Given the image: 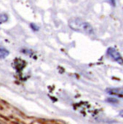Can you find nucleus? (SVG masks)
I'll return each mask as SVG.
<instances>
[{
    "mask_svg": "<svg viewBox=\"0 0 123 124\" xmlns=\"http://www.w3.org/2000/svg\"><path fill=\"white\" fill-rule=\"evenodd\" d=\"M69 27L76 31L82 32L88 35H92L94 34V30L92 26L80 18H73L69 21Z\"/></svg>",
    "mask_w": 123,
    "mask_h": 124,
    "instance_id": "1",
    "label": "nucleus"
},
{
    "mask_svg": "<svg viewBox=\"0 0 123 124\" xmlns=\"http://www.w3.org/2000/svg\"><path fill=\"white\" fill-rule=\"evenodd\" d=\"M107 55L120 65H123V58L116 48L112 47H109L107 50Z\"/></svg>",
    "mask_w": 123,
    "mask_h": 124,
    "instance_id": "2",
    "label": "nucleus"
},
{
    "mask_svg": "<svg viewBox=\"0 0 123 124\" xmlns=\"http://www.w3.org/2000/svg\"><path fill=\"white\" fill-rule=\"evenodd\" d=\"M107 93L110 95H115V96H121L123 94V88H108L106 89Z\"/></svg>",
    "mask_w": 123,
    "mask_h": 124,
    "instance_id": "3",
    "label": "nucleus"
},
{
    "mask_svg": "<svg viewBox=\"0 0 123 124\" xmlns=\"http://www.w3.org/2000/svg\"><path fill=\"white\" fill-rule=\"evenodd\" d=\"M10 54V51L7 50L6 48L0 46V58L1 59H5Z\"/></svg>",
    "mask_w": 123,
    "mask_h": 124,
    "instance_id": "4",
    "label": "nucleus"
},
{
    "mask_svg": "<svg viewBox=\"0 0 123 124\" xmlns=\"http://www.w3.org/2000/svg\"><path fill=\"white\" fill-rule=\"evenodd\" d=\"M8 20V16L5 13L0 14V23H5Z\"/></svg>",
    "mask_w": 123,
    "mask_h": 124,
    "instance_id": "5",
    "label": "nucleus"
},
{
    "mask_svg": "<svg viewBox=\"0 0 123 124\" xmlns=\"http://www.w3.org/2000/svg\"><path fill=\"white\" fill-rule=\"evenodd\" d=\"M30 27L31 28V29H32L34 31H38L39 30V27L37 25H36L35 23H31L30 24Z\"/></svg>",
    "mask_w": 123,
    "mask_h": 124,
    "instance_id": "6",
    "label": "nucleus"
},
{
    "mask_svg": "<svg viewBox=\"0 0 123 124\" xmlns=\"http://www.w3.org/2000/svg\"><path fill=\"white\" fill-rule=\"evenodd\" d=\"M106 101H107L108 102H109V103H113V104H115V103H117V102H118L117 99H114V98H109V99H107Z\"/></svg>",
    "mask_w": 123,
    "mask_h": 124,
    "instance_id": "7",
    "label": "nucleus"
},
{
    "mask_svg": "<svg viewBox=\"0 0 123 124\" xmlns=\"http://www.w3.org/2000/svg\"><path fill=\"white\" fill-rule=\"evenodd\" d=\"M108 2L111 4V5L112 7L116 6V0H108Z\"/></svg>",
    "mask_w": 123,
    "mask_h": 124,
    "instance_id": "8",
    "label": "nucleus"
},
{
    "mask_svg": "<svg viewBox=\"0 0 123 124\" xmlns=\"http://www.w3.org/2000/svg\"><path fill=\"white\" fill-rule=\"evenodd\" d=\"M119 116H121L122 117H123V109L119 112Z\"/></svg>",
    "mask_w": 123,
    "mask_h": 124,
    "instance_id": "9",
    "label": "nucleus"
}]
</instances>
